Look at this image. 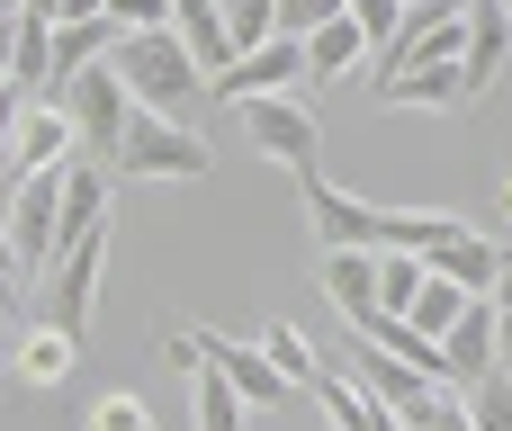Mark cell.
<instances>
[{
	"label": "cell",
	"instance_id": "obj_6",
	"mask_svg": "<svg viewBox=\"0 0 512 431\" xmlns=\"http://www.w3.org/2000/svg\"><path fill=\"white\" fill-rule=\"evenodd\" d=\"M189 351H198V360H207V369H216L252 414H270V405H288V396H297V387L270 369V351H261V342H234V333H216V324H189Z\"/></svg>",
	"mask_w": 512,
	"mask_h": 431
},
{
	"label": "cell",
	"instance_id": "obj_24",
	"mask_svg": "<svg viewBox=\"0 0 512 431\" xmlns=\"http://www.w3.org/2000/svg\"><path fill=\"white\" fill-rule=\"evenodd\" d=\"M423 279H432V270H423V252H378V306H387V315H405Z\"/></svg>",
	"mask_w": 512,
	"mask_h": 431
},
{
	"label": "cell",
	"instance_id": "obj_3",
	"mask_svg": "<svg viewBox=\"0 0 512 431\" xmlns=\"http://www.w3.org/2000/svg\"><path fill=\"white\" fill-rule=\"evenodd\" d=\"M234 117H243L252 153H270L288 180H306V171L324 162V117H315L297 90H243V99H234Z\"/></svg>",
	"mask_w": 512,
	"mask_h": 431
},
{
	"label": "cell",
	"instance_id": "obj_11",
	"mask_svg": "<svg viewBox=\"0 0 512 431\" xmlns=\"http://www.w3.org/2000/svg\"><path fill=\"white\" fill-rule=\"evenodd\" d=\"M72 369H81V333H63V324H27V333L9 342V378L36 387V396H54Z\"/></svg>",
	"mask_w": 512,
	"mask_h": 431
},
{
	"label": "cell",
	"instance_id": "obj_17",
	"mask_svg": "<svg viewBox=\"0 0 512 431\" xmlns=\"http://www.w3.org/2000/svg\"><path fill=\"white\" fill-rule=\"evenodd\" d=\"M360 63H369V45H360V27H351L342 9L306 27V81H342V72H360Z\"/></svg>",
	"mask_w": 512,
	"mask_h": 431
},
{
	"label": "cell",
	"instance_id": "obj_8",
	"mask_svg": "<svg viewBox=\"0 0 512 431\" xmlns=\"http://www.w3.org/2000/svg\"><path fill=\"white\" fill-rule=\"evenodd\" d=\"M297 81H306V36H288V27L261 36V45H243L225 72H207V90H216L225 108H234L243 90H297Z\"/></svg>",
	"mask_w": 512,
	"mask_h": 431
},
{
	"label": "cell",
	"instance_id": "obj_22",
	"mask_svg": "<svg viewBox=\"0 0 512 431\" xmlns=\"http://www.w3.org/2000/svg\"><path fill=\"white\" fill-rule=\"evenodd\" d=\"M216 18H225V45L243 54V45H261V36H279V0H216ZM225 54V63H234Z\"/></svg>",
	"mask_w": 512,
	"mask_h": 431
},
{
	"label": "cell",
	"instance_id": "obj_26",
	"mask_svg": "<svg viewBox=\"0 0 512 431\" xmlns=\"http://www.w3.org/2000/svg\"><path fill=\"white\" fill-rule=\"evenodd\" d=\"M396 431H477L468 423V405H459V387H432L414 414H396Z\"/></svg>",
	"mask_w": 512,
	"mask_h": 431
},
{
	"label": "cell",
	"instance_id": "obj_39",
	"mask_svg": "<svg viewBox=\"0 0 512 431\" xmlns=\"http://www.w3.org/2000/svg\"><path fill=\"white\" fill-rule=\"evenodd\" d=\"M9 342H18V333H9V324H0V378H9Z\"/></svg>",
	"mask_w": 512,
	"mask_h": 431
},
{
	"label": "cell",
	"instance_id": "obj_5",
	"mask_svg": "<svg viewBox=\"0 0 512 431\" xmlns=\"http://www.w3.org/2000/svg\"><path fill=\"white\" fill-rule=\"evenodd\" d=\"M54 108L72 117V162H99V171H108V153H117V135H126V117H135L126 81H117L108 63H90V72H72V81L54 90Z\"/></svg>",
	"mask_w": 512,
	"mask_h": 431
},
{
	"label": "cell",
	"instance_id": "obj_23",
	"mask_svg": "<svg viewBox=\"0 0 512 431\" xmlns=\"http://www.w3.org/2000/svg\"><path fill=\"white\" fill-rule=\"evenodd\" d=\"M459 405H468V423H477V431H512V378H504V369L468 378V387H459Z\"/></svg>",
	"mask_w": 512,
	"mask_h": 431
},
{
	"label": "cell",
	"instance_id": "obj_10",
	"mask_svg": "<svg viewBox=\"0 0 512 431\" xmlns=\"http://www.w3.org/2000/svg\"><path fill=\"white\" fill-rule=\"evenodd\" d=\"M486 369H495V297H468L441 333V387H468Z\"/></svg>",
	"mask_w": 512,
	"mask_h": 431
},
{
	"label": "cell",
	"instance_id": "obj_31",
	"mask_svg": "<svg viewBox=\"0 0 512 431\" xmlns=\"http://www.w3.org/2000/svg\"><path fill=\"white\" fill-rule=\"evenodd\" d=\"M495 369L512 378V306H495Z\"/></svg>",
	"mask_w": 512,
	"mask_h": 431
},
{
	"label": "cell",
	"instance_id": "obj_38",
	"mask_svg": "<svg viewBox=\"0 0 512 431\" xmlns=\"http://www.w3.org/2000/svg\"><path fill=\"white\" fill-rule=\"evenodd\" d=\"M9 180H18V162H9V153H0V207H9Z\"/></svg>",
	"mask_w": 512,
	"mask_h": 431
},
{
	"label": "cell",
	"instance_id": "obj_14",
	"mask_svg": "<svg viewBox=\"0 0 512 431\" xmlns=\"http://www.w3.org/2000/svg\"><path fill=\"white\" fill-rule=\"evenodd\" d=\"M108 45H117V27H108V9L99 18H54V36H45V81L63 90L72 72H90V63H108ZM45 90V99H54Z\"/></svg>",
	"mask_w": 512,
	"mask_h": 431
},
{
	"label": "cell",
	"instance_id": "obj_9",
	"mask_svg": "<svg viewBox=\"0 0 512 431\" xmlns=\"http://www.w3.org/2000/svg\"><path fill=\"white\" fill-rule=\"evenodd\" d=\"M495 261H504V243H495V234H477L468 216L423 252V270H432V279H450V288H468V297H486V288H495Z\"/></svg>",
	"mask_w": 512,
	"mask_h": 431
},
{
	"label": "cell",
	"instance_id": "obj_15",
	"mask_svg": "<svg viewBox=\"0 0 512 431\" xmlns=\"http://www.w3.org/2000/svg\"><path fill=\"white\" fill-rule=\"evenodd\" d=\"M315 288H324V306H333L342 324L378 315V252H324V261H315Z\"/></svg>",
	"mask_w": 512,
	"mask_h": 431
},
{
	"label": "cell",
	"instance_id": "obj_40",
	"mask_svg": "<svg viewBox=\"0 0 512 431\" xmlns=\"http://www.w3.org/2000/svg\"><path fill=\"white\" fill-rule=\"evenodd\" d=\"M504 225H512V171H504Z\"/></svg>",
	"mask_w": 512,
	"mask_h": 431
},
{
	"label": "cell",
	"instance_id": "obj_30",
	"mask_svg": "<svg viewBox=\"0 0 512 431\" xmlns=\"http://www.w3.org/2000/svg\"><path fill=\"white\" fill-rule=\"evenodd\" d=\"M18 117H27V99H18V90L0 81V153H9V135H18Z\"/></svg>",
	"mask_w": 512,
	"mask_h": 431
},
{
	"label": "cell",
	"instance_id": "obj_25",
	"mask_svg": "<svg viewBox=\"0 0 512 431\" xmlns=\"http://www.w3.org/2000/svg\"><path fill=\"white\" fill-rule=\"evenodd\" d=\"M306 396H315V405L333 414V431H351V423H360V405H369V396H360V387H351V378H342L333 360H324V369L306 378Z\"/></svg>",
	"mask_w": 512,
	"mask_h": 431
},
{
	"label": "cell",
	"instance_id": "obj_13",
	"mask_svg": "<svg viewBox=\"0 0 512 431\" xmlns=\"http://www.w3.org/2000/svg\"><path fill=\"white\" fill-rule=\"evenodd\" d=\"M351 387H360L369 405H387V414H414V405L432 396V378L405 369V360H387L378 342H351Z\"/></svg>",
	"mask_w": 512,
	"mask_h": 431
},
{
	"label": "cell",
	"instance_id": "obj_4",
	"mask_svg": "<svg viewBox=\"0 0 512 431\" xmlns=\"http://www.w3.org/2000/svg\"><path fill=\"white\" fill-rule=\"evenodd\" d=\"M99 270H108V225L63 234V252L36 270V315H27V324H63V333H81V324H90V297H99Z\"/></svg>",
	"mask_w": 512,
	"mask_h": 431
},
{
	"label": "cell",
	"instance_id": "obj_1",
	"mask_svg": "<svg viewBox=\"0 0 512 431\" xmlns=\"http://www.w3.org/2000/svg\"><path fill=\"white\" fill-rule=\"evenodd\" d=\"M108 72L126 81L135 108H162V117H180L189 99H207V63L180 45V27H126L108 45Z\"/></svg>",
	"mask_w": 512,
	"mask_h": 431
},
{
	"label": "cell",
	"instance_id": "obj_29",
	"mask_svg": "<svg viewBox=\"0 0 512 431\" xmlns=\"http://www.w3.org/2000/svg\"><path fill=\"white\" fill-rule=\"evenodd\" d=\"M108 27H171V0H108Z\"/></svg>",
	"mask_w": 512,
	"mask_h": 431
},
{
	"label": "cell",
	"instance_id": "obj_7",
	"mask_svg": "<svg viewBox=\"0 0 512 431\" xmlns=\"http://www.w3.org/2000/svg\"><path fill=\"white\" fill-rule=\"evenodd\" d=\"M512 63V9L504 0H459V90L486 99Z\"/></svg>",
	"mask_w": 512,
	"mask_h": 431
},
{
	"label": "cell",
	"instance_id": "obj_32",
	"mask_svg": "<svg viewBox=\"0 0 512 431\" xmlns=\"http://www.w3.org/2000/svg\"><path fill=\"white\" fill-rule=\"evenodd\" d=\"M495 306H512V243H504V261H495V288H486Z\"/></svg>",
	"mask_w": 512,
	"mask_h": 431
},
{
	"label": "cell",
	"instance_id": "obj_37",
	"mask_svg": "<svg viewBox=\"0 0 512 431\" xmlns=\"http://www.w3.org/2000/svg\"><path fill=\"white\" fill-rule=\"evenodd\" d=\"M0 81H9V9H0Z\"/></svg>",
	"mask_w": 512,
	"mask_h": 431
},
{
	"label": "cell",
	"instance_id": "obj_20",
	"mask_svg": "<svg viewBox=\"0 0 512 431\" xmlns=\"http://www.w3.org/2000/svg\"><path fill=\"white\" fill-rule=\"evenodd\" d=\"M261 351H270V369H279V378H288L297 396H306V378L324 369V351H315V342H306L297 324H270V333H261Z\"/></svg>",
	"mask_w": 512,
	"mask_h": 431
},
{
	"label": "cell",
	"instance_id": "obj_2",
	"mask_svg": "<svg viewBox=\"0 0 512 431\" xmlns=\"http://www.w3.org/2000/svg\"><path fill=\"white\" fill-rule=\"evenodd\" d=\"M207 171H216V144L189 117H162V108H135L117 153H108V180H207Z\"/></svg>",
	"mask_w": 512,
	"mask_h": 431
},
{
	"label": "cell",
	"instance_id": "obj_33",
	"mask_svg": "<svg viewBox=\"0 0 512 431\" xmlns=\"http://www.w3.org/2000/svg\"><path fill=\"white\" fill-rule=\"evenodd\" d=\"M9 315H18V270L0 261V324H9Z\"/></svg>",
	"mask_w": 512,
	"mask_h": 431
},
{
	"label": "cell",
	"instance_id": "obj_19",
	"mask_svg": "<svg viewBox=\"0 0 512 431\" xmlns=\"http://www.w3.org/2000/svg\"><path fill=\"white\" fill-rule=\"evenodd\" d=\"M189 378H198V431H252V405H243V396H234L207 360H198Z\"/></svg>",
	"mask_w": 512,
	"mask_h": 431
},
{
	"label": "cell",
	"instance_id": "obj_18",
	"mask_svg": "<svg viewBox=\"0 0 512 431\" xmlns=\"http://www.w3.org/2000/svg\"><path fill=\"white\" fill-rule=\"evenodd\" d=\"M171 27H180V45H189L207 72H225V54H234V45H225V18H216V0H171Z\"/></svg>",
	"mask_w": 512,
	"mask_h": 431
},
{
	"label": "cell",
	"instance_id": "obj_34",
	"mask_svg": "<svg viewBox=\"0 0 512 431\" xmlns=\"http://www.w3.org/2000/svg\"><path fill=\"white\" fill-rule=\"evenodd\" d=\"M351 431H396V414H387V405H360V423Z\"/></svg>",
	"mask_w": 512,
	"mask_h": 431
},
{
	"label": "cell",
	"instance_id": "obj_36",
	"mask_svg": "<svg viewBox=\"0 0 512 431\" xmlns=\"http://www.w3.org/2000/svg\"><path fill=\"white\" fill-rule=\"evenodd\" d=\"M99 9H108V0H63V18H99Z\"/></svg>",
	"mask_w": 512,
	"mask_h": 431
},
{
	"label": "cell",
	"instance_id": "obj_28",
	"mask_svg": "<svg viewBox=\"0 0 512 431\" xmlns=\"http://www.w3.org/2000/svg\"><path fill=\"white\" fill-rule=\"evenodd\" d=\"M90 431H153V414H144V396H126V387H108V396L90 405Z\"/></svg>",
	"mask_w": 512,
	"mask_h": 431
},
{
	"label": "cell",
	"instance_id": "obj_16",
	"mask_svg": "<svg viewBox=\"0 0 512 431\" xmlns=\"http://www.w3.org/2000/svg\"><path fill=\"white\" fill-rule=\"evenodd\" d=\"M9 162H18V171H63V162H72V117H63L54 99H27V117H18V135H9Z\"/></svg>",
	"mask_w": 512,
	"mask_h": 431
},
{
	"label": "cell",
	"instance_id": "obj_12",
	"mask_svg": "<svg viewBox=\"0 0 512 431\" xmlns=\"http://www.w3.org/2000/svg\"><path fill=\"white\" fill-rule=\"evenodd\" d=\"M369 99H378V108H423V117H450V108H468V90H459V54L414 63V72H396V81H369Z\"/></svg>",
	"mask_w": 512,
	"mask_h": 431
},
{
	"label": "cell",
	"instance_id": "obj_21",
	"mask_svg": "<svg viewBox=\"0 0 512 431\" xmlns=\"http://www.w3.org/2000/svg\"><path fill=\"white\" fill-rule=\"evenodd\" d=\"M459 306H468V288H450V279H423V288H414V306H405V324H414L423 342H441Z\"/></svg>",
	"mask_w": 512,
	"mask_h": 431
},
{
	"label": "cell",
	"instance_id": "obj_27",
	"mask_svg": "<svg viewBox=\"0 0 512 431\" xmlns=\"http://www.w3.org/2000/svg\"><path fill=\"white\" fill-rule=\"evenodd\" d=\"M342 18H351V27H360V45L378 54V45L396 36V18H405V0H342Z\"/></svg>",
	"mask_w": 512,
	"mask_h": 431
},
{
	"label": "cell",
	"instance_id": "obj_35",
	"mask_svg": "<svg viewBox=\"0 0 512 431\" xmlns=\"http://www.w3.org/2000/svg\"><path fill=\"white\" fill-rule=\"evenodd\" d=\"M9 9H27V18H63V0H9Z\"/></svg>",
	"mask_w": 512,
	"mask_h": 431
}]
</instances>
